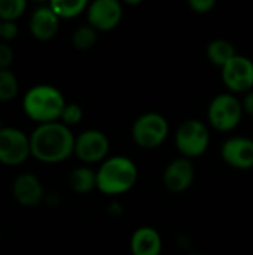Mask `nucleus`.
<instances>
[{
  "label": "nucleus",
  "instance_id": "nucleus-1",
  "mask_svg": "<svg viewBox=\"0 0 253 255\" xmlns=\"http://www.w3.org/2000/svg\"><path fill=\"white\" fill-rule=\"evenodd\" d=\"M75 136L63 123L40 124L30 136L31 155L43 163H60L75 152Z\"/></svg>",
  "mask_w": 253,
  "mask_h": 255
},
{
  "label": "nucleus",
  "instance_id": "nucleus-2",
  "mask_svg": "<svg viewBox=\"0 0 253 255\" xmlns=\"http://www.w3.org/2000/svg\"><path fill=\"white\" fill-rule=\"evenodd\" d=\"M66 105L61 91L46 84L30 88L22 100V108L27 117L39 124L55 123L61 118Z\"/></svg>",
  "mask_w": 253,
  "mask_h": 255
},
{
  "label": "nucleus",
  "instance_id": "nucleus-3",
  "mask_svg": "<svg viewBox=\"0 0 253 255\" xmlns=\"http://www.w3.org/2000/svg\"><path fill=\"white\" fill-rule=\"evenodd\" d=\"M137 176V167L130 158L110 157L97 170V188L107 196L124 194L134 187Z\"/></svg>",
  "mask_w": 253,
  "mask_h": 255
},
{
  "label": "nucleus",
  "instance_id": "nucleus-4",
  "mask_svg": "<svg viewBox=\"0 0 253 255\" xmlns=\"http://www.w3.org/2000/svg\"><path fill=\"white\" fill-rule=\"evenodd\" d=\"M134 142L145 149H152L160 146L169 134L167 120L155 112L140 115L131 128Z\"/></svg>",
  "mask_w": 253,
  "mask_h": 255
},
{
  "label": "nucleus",
  "instance_id": "nucleus-5",
  "mask_svg": "<svg viewBox=\"0 0 253 255\" xmlns=\"http://www.w3.org/2000/svg\"><path fill=\"white\" fill-rule=\"evenodd\" d=\"M210 134L198 120H186L176 131V146L186 158H195L207 151Z\"/></svg>",
  "mask_w": 253,
  "mask_h": 255
},
{
  "label": "nucleus",
  "instance_id": "nucleus-6",
  "mask_svg": "<svg viewBox=\"0 0 253 255\" xmlns=\"http://www.w3.org/2000/svg\"><path fill=\"white\" fill-rule=\"evenodd\" d=\"M243 105L233 94L216 96L209 106V121L218 131H230L236 128L242 120Z\"/></svg>",
  "mask_w": 253,
  "mask_h": 255
},
{
  "label": "nucleus",
  "instance_id": "nucleus-7",
  "mask_svg": "<svg viewBox=\"0 0 253 255\" xmlns=\"http://www.w3.org/2000/svg\"><path fill=\"white\" fill-rule=\"evenodd\" d=\"M31 155L30 137L13 127L0 128V163L18 166Z\"/></svg>",
  "mask_w": 253,
  "mask_h": 255
},
{
  "label": "nucleus",
  "instance_id": "nucleus-8",
  "mask_svg": "<svg viewBox=\"0 0 253 255\" xmlns=\"http://www.w3.org/2000/svg\"><path fill=\"white\" fill-rule=\"evenodd\" d=\"M222 81L234 93H249L253 87V61L236 55L222 67Z\"/></svg>",
  "mask_w": 253,
  "mask_h": 255
},
{
  "label": "nucleus",
  "instance_id": "nucleus-9",
  "mask_svg": "<svg viewBox=\"0 0 253 255\" xmlns=\"http://www.w3.org/2000/svg\"><path fill=\"white\" fill-rule=\"evenodd\" d=\"M109 146V139L103 131L86 130L76 137L75 154L84 163H97L107 155Z\"/></svg>",
  "mask_w": 253,
  "mask_h": 255
},
{
  "label": "nucleus",
  "instance_id": "nucleus-10",
  "mask_svg": "<svg viewBox=\"0 0 253 255\" xmlns=\"http://www.w3.org/2000/svg\"><path fill=\"white\" fill-rule=\"evenodd\" d=\"M86 16L92 28L109 31L119 24L122 18V6L118 0H95L88 6Z\"/></svg>",
  "mask_w": 253,
  "mask_h": 255
},
{
  "label": "nucleus",
  "instance_id": "nucleus-11",
  "mask_svg": "<svg viewBox=\"0 0 253 255\" xmlns=\"http://www.w3.org/2000/svg\"><path fill=\"white\" fill-rule=\"evenodd\" d=\"M221 155L234 169H251L253 167V140L249 137H231L224 142Z\"/></svg>",
  "mask_w": 253,
  "mask_h": 255
},
{
  "label": "nucleus",
  "instance_id": "nucleus-12",
  "mask_svg": "<svg viewBox=\"0 0 253 255\" xmlns=\"http://www.w3.org/2000/svg\"><path fill=\"white\" fill-rule=\"evenodd\" d=\"M194 166L188 158H177L171 161L164 170V185L171 193L186 191L194 181Z\"/></svg>",
  "mask_w": 253,
  "mask_h": 255
},
{
  "label": "nucleus",
  "instance_id": "nucleus-13",
  "mask_svg": "<svg viewBox=\"0 0 253 255\" xmlns=\"http://www.w3.org/2000/svg\"><path fill=\"white\" fill-rule=\"evenodd\" d=\"M12 191L16 202L22 206H36L43 197V187L37 176L31 173H22L16 176Z\"/></svg>",
  "mask_w": 253,
  "mask_h": 255
},
{
  "label": "nucleus",
  "instance_id": "nucleus-14",
  "mask_svg": "<svg viewBox=\"0 0 253 255\" xmlns=\"http://www.w3.org/2000/svg\"><path fill=\"white\" fill-rule=\"evenodd\" d=\"M60 18L49 6L37 7L30 18V31L37 40H49L58 31Z\"/></svg>",
  "mask_w": 253,
  "mask_h": 255
},
{
  "label": "nucleus",
  "instance_id": "nucleus-15",
  "mask_svg": "<svg viewBox=\"0 0 253 255\" xmlns=\"http://www.w3.org/2000/svg\"><path fill=\"white\" fill-rule=\"evenodd\" d=\"M130 248L133 255H160L163 248L161 236L152 227H140L133 233Z\"/></svg>",
  "mask_w": 253,
  "mask_h": 255
},
{
  "label": "nucleus",
  "instance_id": "nucleus-16",
  "mask_svg": "<svg viewBox=\"0 0 253 255\" xmlns=\"http://www.w3.org/2000/svg\"><path fill=\"white\" fill-rule=\"evenodd\" d=\"M236 54V48L231 42L224 40V39H216L213 42L209 43L207 46V57L209 60L215 64L219 66L221 69L231 60L234 58Z\"/></svg>",
  "mask_w": 253,
  "mask_h": 255
},
{
  "label": "nucleus",
  "instance_id": "nucleus-17",
  "mask_svg": "<svg viewBox=\"0 0 253 255\" xmlns=\"http://www.w3.org/2000/svg\"><path fill=\"white\" fill-rule=\"evenodd\" d=\"M69 182L73 191L79 194H86L97 187V173H94L88 167H78L70 173Z\"/></svg>",
  "mask_w": 253,
  "mask_h": 255
},
{
  "label": "nucleus",
  "instance_id": "nucleus-18",
  "mask_svg": "<svg viewBox=\"0 0 253 255\" xmlns=\"http://www.w3.org/2000/svg\"><path fill=\"white\" fill-rule=\"evenodd\" d=\"M49 7L58 18H75L88 9L86 0H52Z\"/></svg>",
  "mask_w": 253,
  "mask_h": 255
},
{
  "label": "nucleus",
  "instance_id": "nucleus-19",
  "mask_svg": "<svg viewBox=\"0 0 253 255\" xmlns=\"http://www.w3.org/2000/svg\"><path fill=\"white\" fill-rule=\"evenodd\" d=\"M27 7L25 0H0V21L15 22Z\"/></svg>",
  "mask_w": 253,
  "mask_h": 255
},
{
  "label": "nucleus",
  "instance_id": "nucleus-20",
  "mask_svg": "<svg viewBox=\"0 0 253 255\" xmlns=\"http://www.w3.org/2000/svg\"><path fill=\"white\" fill-rule=\"evenodd\" d=\"M72 42L75 45L76 49L79 51H88L91 49L95 42H97V33L95 28H92L91 25H82L79 28L75 30Z\"/></svg>",
  "mask_w": 253,
  "mask_h": 255
},
{
  "label": "nucleus",
  "instance_id": "nucleus-21",
  "mask_svg": "<svg viewBox=\"0 0 253 255\" xmlns=\"http://www.w3.org/2000/svg\"><path fill=\"white\" fill-rule=\"evenodd\" d=\"M18 94V79L9 69L0 70V102H10Z\"/></svg>",
  "mask_w": 253,
  "mask_h": 255
},
{
  "label": "nucleus",
  "instance_id": "nucleus-22",
  "mask_svg": "<svg viewBox=\"0 0 253 255\" xmlns=\"http://www.w3.org/2000/svg\"><path fill=\"white\" fill-rule=\"evenodd\" d=\"M84 117V112H82V108L76 103H67L64 111H63V115H61V120H63V124L66 126H75L78 123H81Z\"/></svg>",
  "mask_w": 253,
  "mask_h": 255
},
{
  "label": "nucleus",
  "instance_id": "nucleus-23",
  "mask_svg": "<svg viewBox=\"0 0 253 255\" xmlns=\"http://www.w3.org/2000/svg\"><path fill=\"white\" fill-rule=\"evenodd\" d=\"M13 61V51L7 43L0 42V70H6Z\"/></svg>",
  "mask_w": 253,
  "mask_h": 255
},
{
  "label": "nucleus",
  "instance_id": "nucleus-24",
  "mask_svg": "<svg viewBox=\"0 0 253 255\" xmlns=\"http://www.w3.org/2000/svg\"><path fill=\"white\" fill-rule=\"evenodd\" d=\"M188 4L197 13H206L215 7L216 1L215 0H189Z\"/></svg>",
  "mask_w": 253,
  "mask_h": 255
},
{
  "label": "nucleus",
  "instance_id": "nucleus-25",
  "mask_svg": "<svg viewBox=\"0 0 253 255\" xmlns=\"http://www.w3.org/2000/svg\"><path fill=\"white\" fill-rule=\"evenodd\" d=\"M18 34V25L15 22H1L0 27V37L3 40H12Z\"/></svg>",
  "mask_w": 253,
  "mask_h": 255
},
{
  "label": "nucleus",
  "instance_id": "nucleus-26",
  "mask_svg": "<svg viewBox=\"0 0 253 255\" xmlns=\"http://www.w3.org/2000/svg\"><path fill=\"white\" fill-rule=\"evenodd\" d=\"M243 109L253 117V91H249L246 96H245V99H243Z\"/></svg>",
  "mask_w": 253,
  "mask_h": 255
},
{
  "label": "nucleus",
  "instance_id": "nucleus-27",
  "mask_svg": "<svg viewBox=\"0 0 253 255\" xmlns=\"http://www.w3.org/2000/svg\"><path fill=\"white\" fill-rule=\"evenodd\" d=\"M0 128H3V127H1V123H0Z\"/></svg>",
  "mask_w": 253,
  "mask_h": 255
},
{
  "label": "nucleus",
  "instance_id": "nucleus-28",
  "mask_svg": "<svg viewBox=\"0 0 253 255\" xmlns=\"http://www.w3.org/2000/svg\"><path fill=\"white\" fill-rule=\"evenodd\" d=\"M0 27H1V21H0Z\"/></svg>",
  "mask_w": 253,
  "mask_h": 255
}]
</instances>
